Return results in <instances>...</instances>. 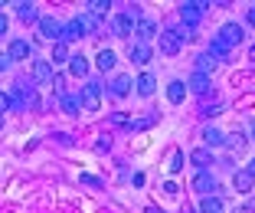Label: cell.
Listing matches in <instances>:
<instances>
[{
    "label": "cell",
    "instance_id": "cell-25",
    "mask_svg": "<svg viewBox=\"0 0 255 213\" xmlns=\"http://www.w3.org/2000/svg\"><path fill=\"white\" fill-rule=\"evenodd\" d=\"M108 7H112L108 0H92V3H89V13L95 16V20H102V16L108 13Z\"/></svg>",
    "mask_w": 255,
    "mask_h": 213
},
{
    "label": "cell",
    "instance_id": "cell-2",
    "mask_svg": "<svg viewBox=\"0 0 255 213\" xmlns=\"http://www.w3.org/2000/svg\"><path fill=\"white\" fill-rule=\"evenodd\" d=\"M206 7H210V3H203V0H190V3H180V16H183V23H187V26H196V23H200V16L206 13Z\"/></svg>",
    "mask_w": 255,
    "mask_h": 213
},
{
    "label": "cell",
    "instance_id": "cell-12",
    "mask_svg": "<svg viewBox=\"0 0 255 213\" xmlns=\"http://www.w3.org/2000/svg\"><path fill=\"white\" fill-rule=\"evenodd\" d=\"M213 187H216V181H213V174H210V171H200V174L193 177V191L206 194V191H213Z\"/></svg>",
    "mask_w": 255,
    "mask_h": 213
},
{
    "label": "cell",
    "instance_id": "cell-30",
    "mask_svg": "<svg viewBox=\"0 0 255 213\" xmlns=\"http://www.w3.org/2000/svg\"><path fill=\"white\" fill-rule=\"evenodd\" d=\"M226 53H229V49H226L219 39H213V43H210V53H206V56H213V59H226Z\"/></svg>",
    "mask_w": 255,
    "mask_h": 213
},
{
    "label": "cell",
    "instance_id": "cell-5",
    "mask_svg": "<svg viewBox=\"0 0 255 213\" xmlns=\"http://www.w3.org/2000/svg\"><path fill=\"white\" fill-rule=\"evenodd\" d=\"M33 82H39V85L53 82V62L49 59H33Z\"/></svg>",
    "mask_w": 255,
    "mask_h": 213
},
{
    "label": "cell",
    "instance_id": "cell-15",
    "mask_svg": "<svg viewBox=\"0 0 255 213\" xmlns=\"http://www.w3.org/2000/svg\"><path fill=\"white\" fill-rule=\"evenodd\" d=\"M203 141H206L210 148H219V145H226V135H223L219 128H213V125H210V128H203Z\"/></svg>",
    "mask_w": 255,
    "mask_h": 213
},
{
    "label": "cell",
    "instance_id": "cell-35",
    "mask_svg": "<svg viewBox=\"0 0 255 213\" xmlns=\"http://www.w3.org/2000/svg\"><path fill=\"white\" fill-rule=\"evenodd\" d=\"M7 108H13V105H10V95H7V92H0V115L7 112Z\"/></svg>",
    "mask_w": 255,
    "mask_h": 213
},
{
    "label": "cell",
    "instance_id": "cell-43",
    "mask_svg": "<svg viewBox=\"0 0 255 213\" xmlns=\"http://www.w3.org/2000/svg\"><path fill=\"white\" fill-rule=\"evenodd\" d=\"M0 128H3V115H0Z\"/></svg>",
    "mask_w": 255,
    "mask_h": 213
},
{
    "label": "cell",
    "instance_id": "cell-38",
    "mask_svg": "<svg viewBox=\"0 0 255 213\" xmlns=\"http://www.w3.org/2000/svg\"><path fill=\"white\" fill-rule=\"evenodd\" d=\"M246 171H249V174H252V177H255V158H252V161H249V168H246Z\"/></svg>",
    "mask_w": 255,
    "mask_h": 213
},
{
    "label": "cell",
    "instance_id": "cell-4",
    "mask_svg": "<svg viewBox=\"0 0 255 213\" xmlns=\"http://www.w3.org/2000/svg\"><path fill=\"white\" fill-rule=\"evenodd\" d=\"M134 20H137L134 13H118L112 20V33L115 36H131V33H134Z\"/></svg>",
    "mask_w": 255,
    "mask_h": 213
},
{
    "label": "cell",
    "instance_id": "cell-6",
    "mask_svg": "<svg viewBox=\"0 0 255 213\" xmlns=\"http://www.w3.org/2000/svg\"><path fill=\"white\" fill-rule=\"evenodd\" d=\"M59 30H62V23L56 20V16H39V33H43L46 39L59 43Z\"/></svg>",
    "mask_w": 255,
    "mask_h": 213
},
{
    "label": "cell",
    "instance_id": "cell-39",
    "mask_svg": "<svg viewBox=\"0 0 255 213\" xmlns=\"http://www.w3.org/2000/svg\"><path fill=\"white\" fill-rule=\"evenodd\" d=\"M249 23H252V26H255V7L249 10Z\"/></svg>",
    "mask_w": 255,
    "mask_h": 213
},
{
    "label": "cell",
    "instance_id": "cell-14",
    "mask_svg": "<svg viewBox=\"0 0 255 213\" xmlns=\"http://www.w3.org/2000/svg\"><path fill=\"white\" fill-rule=\"evenodd\" d=\"M187 85L196 92V95H206V92H210V76H200V72H193Z\"/></svg>",
    "mask_w": 255,
    "mask_h": 213
},
{
    "label": "cell",
    "instance_id": "cell-26",
    "mask_svg": "<svg viewBox=\"0 0 255 213\" xmlns=\"http://www.w3.org/2000/svg\"><path fill=\"white\" fill-rule=\"evenodd\" d=\"M213 69H216V59H213V56H200V59H196V72H200V76H210Z\"/></svg>",
    "mask_w": 255,
    "mask_h": 213
},
{
    "label": "cell",
    "instance_id": "cell-20",
    "mask_svg": "<svg viewBox=\"0 0 255 213\" xmlns=\"http://www.w3.org/2000/svg\"><path fill=\"white\" fill-rule=\"evenodd\" d=\"M137 92H141V95H154V85H157V79L150 76V72H144V76H137Z\"/></svg>",
    "mask_w": 255,
    "mask_h": 213
},
{
    "label": "cell",
    "instance_id": "cell-29",
    "mask_svg": "<svg viewBox=\"0 0 255 213\" xmlns=\"http://www.w3.org/2000/svg\"><path fill=\"white\" fill-rule=\"evenodd\" d=\"M16 13H20V20H36V7H33V3H16Z\"/></svg>",
    "mask_w": 255,
    "mask_h": 213
},
{
    "label": "cell",
    "instance_id": "cell-32",
    "mask_svg": "<svg viewBox=\"0 0 255 213\" xmlns=\"http://www.w3.org/2000/svg\"><path fill=\"white\" fill-rule=\"evenodd\" d=\"M79 181H82L85 187H95V191H98V187H102V181H98V177H92V174H82V177H79Z\"/></svg>",
    "mask_w": 255,
    "mask_h": 213
},
{
    "label": "cell",
    "instance_id": "cell-27",
    "mask_svg": "<svg viewBox=\"0 0 255 213\" xmlns=\"http://www.w3.org/2000/svg\"><path fill=\"white\" fill-rule=\"evenodd\" d=\"M49 62H53V66L69 62V46H66V43H56V46H53V59H49Z\"/></svg>",
    "mask_w": 255,
    "mask_h": 213
},
{
    "label": "cell",
    "instance_id": "cell-8",
    "mask_svg": "<svg viewBox=\"0 0 255 213\" xmlns=\"http://www.w3.org/2000/svg\"><path fill=\"white\" fill-rule=\"evenodd\" d=\"M160 53H164V56H177V53H180V39L173 36V30L160 33Z\"/></svg>",
    "mask_w": 255,
    "mask_h": 213
},
{
    "label": "cell",
    "instance_id": "cell-18",
    "mask_svg": "<svg viewBox=\"0 0 255 213\" xmlns=\"http://www.w3.org/2000/svg\"><path fill=\"white\" fill-rule=\"evenodd\" d=\"M200 213H226V204H223L219 197H203Z\"/></svg>",
    "mask_w": 255,
    "mask_h": 213
},
{
    "label": "cell",
    "instance_id": "cell-37",
    "mask_svg": "<svg viewBox=\"0 0 255 213\" xmlns=\"http://www.w3.org/2000/svg\"><path fill=\"white\" fill-rule=\"evenodd\" d=\"M10 66V59H7V56H3V53H0V72H3V69H7Z\"/></svg>",
    "mask_w": 255,
    "mask_h": 213
},
{
    "label": "cell",
    "instance_id": "cell-33",
    "mask_svg": "<svg viewBox=\"0 0 255 213\" xmlns=\"http://www.w3.org/2000/svg\"><path fill=\"white\" fill-rule=\"evenodd\" d=\"M164 194H167V197H177V194H180V187H177L173 181H167V184H164Z\"/></svg>",
    "mask_w": 255,
    "mask_h": 213
},
{
    "label": "cell",
    "instance_id": "cell-34",
    "mask_svg": "<svg viewBox=\"0 0 255 213\" xmlns=\"http://www.w3.org/2000/svg\"><path fill=\"white\" fill-rule=\"evenodd\" d=\"M203 115H210V118H213V115H223V105H219V102H216V105H206Z\"/></svg>",
    "mask_w": 255,
    "mask_h": 213
},
{
    "label": "cell",
    "instance_id": "cell-42",
    "mask_svg": "<svg viewBox=\"0 0 255 213\" xmlns=\"http://www.w3.org/2000/svg\"><path fill=\"white\" fill-rule=\"evenodd\" d=\"M252 141H255V125H252Z\"/></svg>",
    "mask_w": 255,
    "mask_h": 213
},
{
    "label": "cell",
    "instance_id": "cell-23",
    "mask_svg": "<svg viewBox=\"0 0 255 213\" xmlns=\"http://www.w3.org/2000/svg\"><path fill=\"white\" fill-rule=\"evenodd\" d=\"M137 36H141V43H144V39H150V36H157L154 20H137Z\"/></svg>",
    "mask_w": 255,
    "mask_h": 213
},
{
    "label": "cell",
    "instance_id": "cell-16",
    "mask_svg": "<svg viewBox=\"0 0 255 213\" xmlns=\"http://www.w3.org/2000/svg\"><path fill=\"white\" fill-rule=\"evenodd\" d=\"M131 85H134V82H131L128 76H118V79L112 82V95H115V99H125L128 92H131Z\"/></svg>",
    "mask_w": 255,
    "mask_h": 213
},
{
    "label": "cell",
    "instance_id": "cell-36",
    "mask_svg": "<svg viewBox=\"0 0 255 213\" xmlns=\"http://www.w3.org/2000/svg\"><path fill=\"white\" fill-rule=\"evenodd\" d=\"M7 26H10V20H7V13H0V36L7 33Z\"/></svg>",
    "mask_w": 255,
    "mask_h": 213
},
{
    "label": "cell",
    "instance_id": "cell-3",
    "mask_svg": "<svg viewBox=\"0 0 255 213\" xmlns=\"http://www.w3.org/2000/svg\"><path fill=\"white\" fill-rule=\"evenodd\" d=\"M242 36H246V33H242V26H239V23H226L223 30H219V36H216V39L226 46V49H233L236 43H242Z\"/></svg>",
    "mask_w": 255,
    "mask_h": 213
},
{
    "label": "cell",
    "instance_id": "cell-28",
    "mask_svg": "<svg viewBox=\"0 0 255 213\" xmlns=\"http://www.w3.org/2000/svg\"><path fill=\"white\" fill-rule=\"evenodd\" d=\"M173 36L180 39V43H193L196 39V26H187V23H183L180 30H173Z\"/></svg>",
    "mask_w": 255,
    "mask_h": 213
},
{
    "label": "cell",
    "instance_id": "cell-19",
    "mask_svg": "<svg viewBox=\"0 0 255 213\" xmlns=\"http://www.w3.org/2000/svg\"><path fill=\"white\" fill-rule=\"evenodd\" d=\"M79 36H82V30H79V23H66V26H62V30H59V43H72V39H79Z\"/></svg>",
    "mask_w": 255,
    "mask_h": 213
},
{
    "label": "cell",
    "instance_id": "cell-10",
    "mask_svg": "<svg viewBox=\"0 0 255 213\" xmlns=\"http://www.w3.org/2000/svg\"><path fill=\"white\" fill-rule=\"evenodd\" d=\"M183 95H187V82H180V79H173L170 85H167V99L173 102V105H180Z\"/></svg>",
    "mask_w": 255,
    "mask_h": 213
},
{
    "label": "cell",
    "instance_id": "cell-17",
    "mask_svg": "<svg viewBox=\"0 0 255 213\" xmlns=\"http://www.w3.org/2000/svg\"><path fill=\"white\" fill-rule=\"evenodd\" d=\"M190 161H193V164H196V168H200V171H206V168H210V164H213V154L206 151V148H196V151L190 154Z\"/></svg>",
    "mask_w": 255,
    "mask_h": 213
},
{
    "label": "cell",
    "instance_id": "cell-9",
    "mask_svg": "<svg viewBox=\"0 0 255 213\" xmlns=\"http://www.w3.org/2000/svg\"><path fill=\"white\" fill-rule=\"evenodd\" d=\"M233 187L239 194H252V187H255V177L249 174V171H236L233 174Z\"/></svg>",
    "mask_w": 255,
    "mask_h": 213
},
{
    "label": "cell",
    "instance_id": "cell-13",
    "mask_svg": "<svg viewBox=\"0 0 255 213\" xmlns=\"http://www.w3.org/2000/svg\"><path fill=\"white\" fill-rule=\"evenodd\" d=\"M131 59H134L137 66L150 62V46H147V43H131Z\"/></svg>",
    "mask_w": 255,
    "mask_h": 213
},
{
    "label": "cell",
    "instance_id": "cell-41",
    "mask_svg": "<svg viewBox=\"0 0 255 213\" xmlns=\"http://www.w3.org/2000/svg\"><path fill=\"white\" fill-rule=\"evenodd\" d=\"M249 56H252V59H255V46H252V49H249Z\"/></svg>",
    "mask_w": 255,
    "mask_h": 213
},
{
    "label": "cell",
    "instance_id": "cell-11",
    "mask_svg": "<svg viewBox=\"0 0 255 213\" xmlns=\"http://www.w3.org/2000/svg\"><path fill=\"white\" fill-rule=\"evenodd\" d=\"M69 72H72V76H79V79H82L85 72H89V59H85L82 53H75V56H69Z\"/></svg>",
    "mask_w": 255,
    "mask_h": 213
},
{
    "label": "cell",
    "instance_id": "cell-31",
    "mask_svg": "<svg viewBox=\"0 0 255 213\" xmlns=\"http://www.w3.org/2000/svg\"><path fill=\"white\" fill-rule=\"evenodd\" d=\"M62 112L66 115H79V102L69 99V95H62Z\"/></svg>",
    "mask_w": 255,
    "mask_h": 213
},
{
    "label": "cell",
    "instance_id": "cell-21",
    "mask_svg": "<svg viewBox=\"0 0 255 213\" xmlns=\"http://www.w3.org/2000/svg\"><path fill=\"white\" fill-rule=\"evenodd\" d=\"M95 62H98V69H105V72H108V69H112V66H115V62H118V56H115V53H112V49H98V56H95Z\"/></svg>",
    "mask_w": 255,
    "mask_h": 213
},
{
    "label": "cell",
    "instance_id": "cell-1",
    "mask_svg": "<svg viewBox=\"0 0 255 213\" xmlns=\"http://www.w3.org/2000/svg\"><path fill=\"white\" fill-rule=\"evenodd\" d=\"M79 105L85 112H98V105H102V82H85L82 95H79Z\"/></svg>",
    "mask_w": 255,
    "mask_h": 213
},
{
    "label": "cell",
    "instance_id": "cell-7",
    "mask_svg": "<svg viewBox=\"0 0 255 213\" xmlns=\"http://www.w3.org/2000/svg\"><path fill=\"white\" fill-rule=\"evenodd\" d=\"M30 53H33V46L26 39H13L7 46V59H30Z\"/></svg>",
    "mask_w": 255,
    "mask_h": 213
},
{
    "label": "cell",
    "instance_id": "cell-24",
    "mask_svg": "<svg viewBox=\"0 0 255 213\" xmlns=\"http://www.w3.org/2000/svg\"><path fill=\"white\" fill-rule=\"evenodd\" d=\"M75 23H79V30H82V33H95V30H98V20H95L92 13H82Z\"/></svg>",
    "mask_w": 255,
    "mask_h": 213
},
{
    "label": "cell",
    "instance_id": "cell-22",
    "mask_svg": "<svg viewBox=\"0 0 255 213\" xmlns=\"http://www.w3.org/2000/svg\"><path fill=\"white\" fill-rule=\"evenodd\" d=\"M167 171H170V174H180V171H183V151H180V148H173V151H170Z\"/></svg>",
    "mask_w": 255,
    "mask_h": 213
},
{
    "label": "cell",
    "instance_id": "cell-40",
    "mask_svg": "<svg viewBox=\"0 0 255 213\" xmlns=\"http://www.w3.org/2000/svg\"><path fill=\"white\" fill-rule=\"evenodd\" d=\"M147 213H164V210H157V207H147Z\"/></svg>",
    "mask_w": 255,
    "mask_h": 213
}]
</instances>
